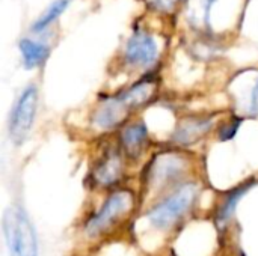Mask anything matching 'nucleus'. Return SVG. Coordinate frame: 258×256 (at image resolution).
Here are the masks:
<instances>
[{"instance_id":"nucleus-1","label":"nucleus","mask_w":258,"mask_h":256,"mask_svg":"<svg viewBox=\"0 0 258 256\" xmlns=\"http://www.w3.org/2000/svg\"><path fill=\"white\" fill-rule=\"evenodd\" d=\"M3 234L9 256H38L35 229L20 207H11L3 216Z\"/></svg>"},{"instance_id":"nucleus-2","label":"nucleus","mask_w":258,"mask_h":256,"mask_svg":"<svg viewBox=\"0 0 258 256\" xmlns=\"http://www.w3.org/2000/svg\"><path fill=\"white\" fill-rule=\"evenodd\" d=\"M198 198V186L194 183L181 186L168 199L157 204L147 214L148 220L159 229H168L175 225L195 204Z\"/></svg>"},{"instance_id":"nucleus-3","label":"nucleus","mask_w":258,"mask_h":256,"mask_svg":"<svg viewBox=\"0 0 258 256\" xmlns=\"http://www.w3.org/2000/svg\"><path fill=\"white\" fill-rule=\"evenodd\" d=\"M135 196L128 190H121L109 196V199L104 202L101 210L88 222L86 232L91 237H95L109 228H112L119 219L128 214V211L133 208Z\"/></svg>"},{"instance_id":"nucleus-4","label":"nucleus","mask_w":258,"mask_h":256,"mask_svg":"<svg viewBox=\"0 0 258 256\" xmlns=\"http://www.w3.org/2000/svg\"><path fill=\"white\" fill-rule=\"evenodd\" d=\"M38 106V91L35 86H29L15 103L9 121V134L15 143H21L32 128L35 112Z\"/></svg>"},{"instance_id":"nucleus-5","label":"nucleus","mask_w":258,"mask_h":256,"mask_svg":"<svg viewBox=\"0 0 258 256\" xmlns=\"http://www.w3.org/2000/svg\"><path fill=\"white\" fill-rule=\"evenodd\" d=\"M157 57V45L151 35L138 30L125 45V62L133 66H148Z\"/></svg>"},{"instance_id":"nucleus-6","label":"nucleus","mask_w":258,"mask_h":256,"mask_svg":"<svg viewBox=\"0 0 258 256\" xmlns=\"http://www.w3.org/2000/svg\"><path fill=\"white\" fill-rule=\"evenodd\" d=\"M183 170V161L175 155H160L154 160L150 169V183L154 187H160L163 184L175 180Z\"/></svg>"},{"instance_id":"nucleus-7","label":"nucleus","mask_w":258,"mask_h":256,"mask_svg":"<svg viewBox=\"0 0 258 256\" xmlns=\"http://www.w3.org/2000/svg\"><path fill=\"white\" fill-rule=\"evenodd\" d=\"M130 110L122 104L119 97L107 100L97 112V124L103 128H112L119 124Z\"/></svg>"},{"instance_id":"nucleus-8","label":"nucleus","mask_w":258,"mask_h":256,"mask_svg":"<svg viewBox=\"0 0 258 256\" xmlns=\"http://www.w3.org/2000/svg\"><path fill=\"white\" fill-rule=\"evenodd\" d=\"M153 92H154V83L150 80H144V81L132 86L128 91L122 92L119 95V100L128 110H132V109H136V107L145 104L151 98Z\"/></svg>"},{"instance_id":"nucleus-9","label":"nucleus","mask_w":258,"mask_h":256,"mask_svg":"<svg viewBox=\"0 0 258 256\" xmlns=\"http://www.w3.org/2000/svg\"><path fill=\"white\" fill-rule=\"evenodd\" d=\"M20 51L26 68H33L41 65L50 54V48L47 45L27 38L20 41Z\"/></svg>"},{"instance_id":"nucleus-10","label":"nucleus","mask_w":258,"mask_h":256,"mask_svg":"<svg viewBox=\"0 0 258 256\" xmlns=\"http://www.w3.org/2000/svg\"><path fill=\"white\" fill-rule=\"evenodd\" d=\"M212 122L209 119H187L180 124L178 131L175 133V139L180 143H192L198 140L201 136H204Z\"/></svg>"},{"instance_id":"nucleus-11","label":"nucleus","mask_w":258,"mask_h":256,"mask_svg":"<svg viewBox=\"0 0 258 256\" xmlns=\"http://www.w3.org/2000/svg\"><path fill=\"white\" fill-rule=\"evenodd\" d=\"M145 139H147V127L142 122H138V124L127 127L121 136V142H122L124 149L127 151L128 155H133V157L141 152Z\"/></svg>"},{"instance_id":"nucleus-12","label":"nucleus","mask_w":258,"mask_h":256,"mask_svg":"<svg viewBox=\"0 0 258 256\" xmlns=\"http://www.w3.org/2000/svg\"><path fill=\"white\" fill-rule=\"evenodd\" d=\"M252 184H254V183L245 184V186H242V187L233 190V192L225 198L222 207H221L219 211H218V217H216V222L219 223V226H224V225L233 217V214H234V211H236V207H237L239 201L245 196V193L251 189Z\"/></svg>"},{"instance_id":"nucleus-13","label":"nucleus","mask_w":258,"mask_h":256,"mask_svg":"<svg viewBox=\"0 0 258 256\" xmlns=\"http://www.w3.org/2000/svg\"><path fill=\"white\" fill-rule=\"evenodd\" d=\"M121 175V161L118 155H109L95 170V180L101 186L113 184Z\"/></svg>"},{"instance_id":"nucleus-14","label":"nucleus","mask_w":258,"mask_h":256,"mask_svg":"<svg viewBox=\"0 0 258 256\" xmlns=\"http://www.w3.org/2000/svg\"><path fill=\"white\" fill-rule=\"evenodd\" d=\"M68 3H70V0H56V2H53V3L41 14V17L33 23L32 30H33V32H39V30L48 27L56 18H59V17L63 14V11L67 9Z\"/></svg>"},{"instance_id":"nucleus-15","label":"nucleus","mask_w":258,"mask_h":256,"mask_svg":"<svg viewBox=\"0 0 258 256\" xmlns=\"http://www.w3.org/2000/svg\"><path fill=\"white\" fill-rule=\"evenodd\" d=\"M239 125H240V121H233V122L227 124V125L221 130V139H224V140H225V139H231V137L236 134Z\"/></svg>"},{"instance_id":"nucleus-16","label":"nucleus","mask_w":258,"mask_h":256,"mask_svg":"<svg viewBox=\"0 0 258 256\" xmlns=\"http://www.w3.org/2000/svg\"><path fill=\"white\" fill-rule=\"evenodd\" d=\"M177 0H150L151 6L159 11H171Z\"/></svg>"},{"instance_id":"nucleus-17","label":"nucleus","mask_w":258,"mask_h":256,"mask_svg":"<svg viewBox=\"0 0 258 256\" xmlns=\"http://www.w3.org/2000/svg\"><path fill=\"white\" fill-rule=\"evenodd\" d=\"M249 110L254 113V115H257L258 116V81L257 84L254 86V89H252V95H251V106H249Z\"/></svg>"}]
</instances>
